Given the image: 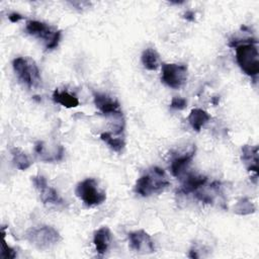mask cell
I'll list each match as a JSON object with an SVG mask.
<instances>
[{
  "label": "cell",
  "instance_id": "17",
  "mask_svg": "<svg viewBox=\"0 0 259 259\" xmlns=\"http://www.w3.org/2000/svg\"><path fill=\"white\" fill-rule=\"evenodd\" d=\"M209 119L210 115L205 110L200 108L192 109L188 115V121L191 127L196 132H199L201 127L208 122Z\"/></svg>",
  "mask_w": 259,
  "mask_h": 259
},
{
  "label": "cell",
  "instance_id": "21",
  "mask_svg": "<svg viewBox=\"0 0 259 259\" xmlns=\"http://www.w3.org/2000/svg\"><path fill=\"white\" fill-rule=\"evenodd\" d=\"M234 211L238 214L245 215L254 212L255 206L248 198H241L234 206Z\"/></svg>",
  "mask_w": 259,
  "mask_h": 259
},
{
  "label": "cell",
  "instance_id": "13",
  "mask_svg": "<svg viewBox=\"0 0 259 259\" xmlns=\"http://www.w3.org/2000/svg\"><path fill=\"white\" fill-rule=\"evenodd\" d=\"M207 181L206 176L202 175H195V174H188L186 178L183 179L179 192L183 194L194 193L196 190L200 189L205 185Z\"/></svg>",
  "mask_w": 259,
  "mask_h": 259
},
{
  "label": "cell",
  "instance_id": "26",
  "mask_svg": "<svg viewBox=\"0 0 259 259\" xmlns=\"http://www.w3.org/2000/svg\"><path fill=\"white\" fill-rule=\"evenodd\" d=\"M189 257L190 258H198V255H197V253H196V250H190L189 251Z\"/></svg>",
  "mask_w": 259,
  "mask_h": 259
},
{
  "label": "cell",
  "instance_id": "18",
  "mask_svg": "<svg viewBox=\"0 0 259 259\" xmlns=\"http://www.w3.org/2000/svg\"><path fill=\"white\" fill-rule=\"evenodd\" d=\"M53 100L67 108L77 107L79 105V100L75 95L70 94L68 91H60L58 89L53 93Z\"/></svg>",
  "mask_w": 259,
  "mask_h": 259
},
{
  "label": "cell",
  "instance_id": "1",
  "mask_svg": "<svg viewBox=\"0 0 259 259\" xmlns=\"http://www.w3.org/2000/svg\"><path fill=\"white\" fill-rule=\"evenodd\" d=\"M258 41L255 38L234 39L230 46L236 49V61L241 70L251 78H256L259 73Z\"/></svg>",
  "mask_w": 259,
  "mask_h": 259
},
{
  "label": "cell",
  "instance_id": "6",
  "mask_svg": "<svg viewBox=\"0 0 259 259\" xmlns=\"http://www.w3.org/2000/svg\"><path fill=\"white\" fill-rule=\"evenodd\" d=\"M97 186L95 179L86 178L77 184L75 194L87 206L99 205L106 199V195Z\"/></svg>",
  "mask_w": 259,
  "mask_h": 259
},
{
  "label": "cell",
  "instance_id": "7",
  "mask_svg": "<svg viewBox=\"0 0 259 259\" xmlns=\"http://www.w3.org/2000/svg\"><path fill=\"white\" fill-rule=\"evenodd\" d=\"M161 73L162 82L173 89L182 87L187 80V67L182 64L163 63Z\"/></svg>",
  "mask_w": 259,
  "mask_h": 259
},
{
  "label": "cell",
  "instance_id": "10",
  "mask_svg": "<svg viewBox=\"0 0 259 259\" xmlns=\"http://www.w3.org/2000/svg\"><path fill=\"white\" fill-rule=\"evenodd\" d=\"M94 104H95L96 108L105 116L110 115V116H114L117 118L122 117V113L120 111V108H119L120 105H119L118 101L106 94L95 92L94 93Z\"/></svg>",
  "mask_w": 259,
  "mask_h": 259
},
{
  "label": "cell",
  "instance_id": "12",
  "mask_svg": "<svg viewBox=\"0 0 259 259\" xmlns=\"http://www.w3.org/2000/svg\"><path fill=\"white\" fill-rule=\"evenodd\" d=\"M34 151L38 158L41 161L46 162H53V161H60L63 159L64 156V148L62 146H57L54 151H47V147L42 141H38L35 143Z\"/></svg>",
  "mask_w": 259,
  "mask_h": 259
},
{
  "label": "cell",
  "instance_id": "24",
  "mask_svg": "<svg viewBox=\"0 0 259 259\" xmlns=\"http://www.w3.org/2000/svg\"><path fill=\"white\" fill-rule=\"evenodd\" d=\"M8 18H9V20H10L11 22H17V21H19V20L23 19V16H22V15H20L19 13H16V12H14V13H11V14H9Z\"/></svg>",
  "mask_w": 259,
  "mask_h": 259
},
{
  "label": "cell",
  "instance_id": "19",
  "mask_svg": "<svg viewBox=\"0 0 259 259\" xmlns=\"http://www.w3.org/2000/svg\"><path fill=\"white\" fill-rule=\"evenodd\" d=\"M141 59H142V63L144 65V67L147 70L154 71L159 67V63H160L159 54L157 53L156 50H154L152 48L146 49L143 52Z\"/></svg>",
  "mask_w": 259,
  "mask_h": 259
},
{
  "label": "cell",
  "instance_id": "2",
  "mask_svg": "<svg viewBox=\"0 0 259 259\" xmlns=\"http://www.w3.org/2000/svg\"><path fill=\"white\" fill-rule=\"evenodd\" d=\"M170 185L165 171L157 166L151 167L136 182L135 192L147 197L163 192Z\"/></svg>",
  "mask_w": 259,
  "mask_h": 259
},
{
  "label": "cell",
  "instance_id": "5",
  "mask_svg": "<svg viewBox=\"0 0 259 259\" xmlns=\"http://www.w3.org/2000/svg\"><path fill=\"white\" fill-rule=\"evenodd\" d=\"M25 238L30 244L39 250H48L61 240V236L58 231L50 226H40L29 229L26 232Z\"/></svg>",
  "mask_w": 259,
  "mask_h": 259
},
{
  "label": "cell",
  "instance_id": "23",
  "mask_svg": "<svg viewBox=\"0 0 259 259\" xmlns=\"http://www.w3.org/2000/svg\"><path fill=\"white\" fill-rule=\"evenodd\" d=\"M186 104H187L186 99L181 97H173L170 103V107L176 110H182L186 107Z\"/></svg>",
  "mask_w": 259,
  "mask_h": 259
},
{
  "label": "cell",
  "instance_id": "8",
  "mask_svg": "<svg viewBox=\"0 0 259 259\" xmlns=\"http://www.w3.org/2000/svg\"><path fill=\"white\" fill-rule=\"evenodd\" d=\"M32 183L34 187L39 192L40 200L46 205H62L64 203L63 198L59 195L56 189L49 186L47 183V180L41 175H36L31 177Z\"/></svg>",
  "mask_w": 259,
  "mask_h": 259
},
{
  "label": "cell",
  "instance_id": "25",
  "mask_svg": "<svg viewBox=\"0 0 259 259\" xmlns=\"http://www.w3.org/2000/svg\"><path fill=\"white\" fill-rule=\"evenodd\" d=\"M186 20H188V21H193L194 20V12H192V11H186L185 13H184V16H183Z\"/></svg>",
  "mask_w": 259,
  "mask_h": 259
},
{
  "label": "cell",
  "instance_id": "3",
  "mask_svg": "<svg viewBox=\"0 0 259 259\" xmlns=\"http://www.w3.org/2000/svg\"><path fill=\"white\" fill-rule=\"evenodd\" d=\"M13 70L18 80L27 88H35L41 81L36 63L29 57H18L12 61Z\"/></svg>",
  "mask_w": 259,
  "mask_h": 259
},
{
  "label": "cell",
  "instance_id": "16",
  "mask_svg": "<svg viewBox=\"0 0 259 259\" xmlns=\"http://www.w3.org/2000/svg\"><path fill=\"white\" fill-rule=\"evenodd\" d=\"M121 133L122 132H118V131H115L114 135H112L111 133L109 132H104L100 135V139L108 145V147L113 150L114 152L116 153H120L124 146H125V143H124V139L123 137L121 136Z\"/></svg>",
  "mask_w": 259,
  "mask_h": 259
},
{
  "label": "cell",
  "instance_id": "20",
  "mask_svg": "<svg viewBox=\"0 0 259 259\" xmlns=\"http://www.w3.org/2000/svg\"><path fill=\"white\" fill-rule=\"evenodd\" d=\"M11 154H12V161L17 169L26 170L31 165L30 159L21 149L13 148L11 150Z\"/></svg>",
  "mask_w": 259,
  "mask_h": 259
},
{
  "label": "cell",
  "instance_id": "14",
  "mask_svg": "<svg viewBox=\"0 0 259 259\" xmlns=\"http://www.w3.org/2000/svg\"><path fill=\"white\" fill-rule=\"evenodd\" d=\"M111 242V232L107 227H101L93 235V244L98 254H104Z\"/></svg>",
  "mask_w": 259,
  "mask_h": 259
},
{
  "label": "cell",
  "instance_id": "9",
  "mask_svg": "<svg viewBox=\"0 0 259 259\" xmlns=\"http://www.w3.org/2000/svg\"><path fill=\"white\" fill-rule=\"evenodd\" d=\"M130 247L138 254H151L155 252L154 242L151 236L144 230L131 232L128 234Z\"/></svg>",
  "mask_w": 259,
  "mask_h": 259
},
{
  "label": "cell",
  "instance_id": "4",
  "mask_svg": "<svg viewBox=\"0 0 259 259\" xmlns=\"http://www.w3.org/2000/svg\"><path fill=\"white\" fill-rule=\"evenodd\" d=\"M25 31L29 35L42 39L48 50L56 49L61 39L60 30L38 20H28L25 24Z\"/></svg>",
  "mask_w": 259,
  "mask_h": 259
},
{
  "label": "cell",
  "instance_id": "15",
  "mask_svg": "<svg viewBox=\"0 0 259 259\" xmlns=\"http://www.w3.org/2000/svg\"><path fill=\"white\" fill-rule=\"evenodd\" d=\"M242 160L248 171L258 174V146L245 145L242 148Z\"/></svg>",
  "mask_w": 259,
  "mask_h": 259
},
{
  "label": "cell",
  "instance_id": "11",
  "mask_svg": "<svg viewBox=\"0 0 259 259\" xmlns=\"http://www.w3.org/2000/svg\"><path fill=\"white\" fill-rule=\"evenodd\" d=\"M194 155H195V147H192L190 151L174 157L170 164V170L172 175L175 177H180L181 175H183L186 169L188 168V166L190 165Z\"/></svg>",
  "mask_w": 259,
  "mask_h": 259
},
{
  "label": "cell",
  "instance_id": "22",
  "mask_svg": "<svg viewBox=\"0 0 259 259\" xmlns=\"http://www.w3.org/2000/svg\"><path fill=\"white\" fill-rule=\"evenodd\" d=\"M16 257V252L14 249H12L10 246L6 244V241L3 236V241H2V249H1V258L4 259H13Z\"/></svg>",
  "mask_w": 259,
  "mask_h": 259
}]
</instances>
